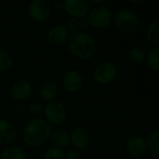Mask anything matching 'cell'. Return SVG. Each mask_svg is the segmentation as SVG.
Masks as SVG:
<instances>
[{
    "label": "cell",
    "mask_w": 159,
    "mask_h": 159,
    "mask_svg": "<svg viewBox=\"0 0 159 159\" xmlns=\"http://www.w3.org/2000/svg\"><path fill=\"white\" fill-rule=\"evenodd\" d=\"M54 7L56 9H64V1L61 2V1H55L54 4H53Z\"/></svg>",
    "instance_id": "obj_27"
},
{
    "label": "cell",
    "mask_w": 159,
    "mask_h": 159,
    "mask_svg": "<svg viewBox=\"0 0 159 159\" xmlns=\"http://www.w3.org/2000/svg\"><path fill=\"white\" fill-rule=\"evenodd\" d=\"M33 91L31 84L26 80L17 81L11 88V97L16 101H25L27 100Z\"/></svg>",
    "instance_id": "obj_13"
},
{
    "label": "cell",
    "mask_w": 159,
    "mask_h": 159,
    "mask_svg": "<svg viewBox=\"0 0 159 159\" xmlns=\"http://www.w3.org/2000/svg\"><path fill=\"white\" fill-rule=\"evenodd\" d=\"M49 140L54 147H58L61 149L68 146V144L70 143L69 134L66 130L60 129L52 130Z\"/></svg>",
    "instance_id": "obj_15"
},
{
    "label": "cell",
    "mask_w": 159,
    "mask_h": 159,
    "mask_svg": "<svg viewBox=\"0 0 159 159\" xmlns=\"http://www.w3.org/2000/svg\"><path fill=\"white\" fill-rule=\"evenodd\" d=\"M0 159H2V157H1V156H0Z\"/></svg>",
    "instance_id": "obj_28"
},
{
    "label": "cell",
    "mask_w": 159,
    "mask_h": 159,
    "mask_svg": "<svg viewBox=\"0 0 159 159\" xmlns=\"http://www.w3.org/2000/svg\"><path fill=\"white\" fill-rule=\"evenodd\" d=\"M118 75L116 65L111 61H105L98 64L93 73V76L96 82L102 85H107L113 82Z\"/></svg>",
    "instance_id": "obj_5"
},
{
    "label": "cell",
    "mask_w": 159,
    "mask_h": 159,
    "mask_svg": "<svg viewBox=\"0 0 159 159\" xmlns=\"http://www.w3.org/2000/svg\"><path fill=\"white\" fill-rule=\"evenodd\" d=\"M89 25V22H88V20L87 19H81V20H78V19H73L71 18L67 23V28L68 30V32L70 31L71 33H74V32H78L80 31L81 28H85Z\"/></svg>",
    "instance_id": "obj_21"
},
{
    "label": "cell",
    "mask_w": 159,
    "mask_h": 159,
    "mask_svg": "<svg viewBox=\"0 0 159 159\" xmlns=\"http://www.w3.org/2000/svg\"><path fill=\"white\" fill-rule=\"evenodd\" d=\"M29 113L31 116H35V118L40 116L41 115H43L44 113V106L39 103V102H33L31 103V105L29 106Z\"/></svg>",
    "instance_id": "obj_25"
},
{
    "label": "cell",
    "mask_w": 159,
    "mask_h": 159,
    "mask_svg": "<svg viewBox=\"0 0 159 159\" xmlns=\"http://www.w3.org/2000/svg\"><path fill=\"white\" fill-rule=\"evenodd\" d=\"M28 11L35 21H44L50 16L51 4L48 0H33L29 5Z\"/></svg>",
    "instance_id": "obj_8"
},
{
    "label": "cell",
    "mask_w": 159,
    "mask_h": 159,
    "mask_svg": "<svg viewBox=\"0 0 159 159\" xmlns=\"http://www.w3.org/2000/svg\"><path fill=\"white\" fill-rule=\"evenodd\" d=\"M13 64L12 56L4 49H0V71L4 72L11 68Z\"/></svg>",
    "instance_id": "obj_22"
},
{
    "label": "cell",
    "mask_w": 159,
    "mask_h": 159,
    "mask_svg": "<svg viewBox=\"0 0 159 159\" xmlns=\"http://www.w3.org/2000/svg\"><path fill=\"white\" fill-rule=\"evenodd\" d=\"M51 125L42 118L37 117L29 120L22 130V140L27 146L39 147L43 145L52 133Z\"/></svg>",
    "instance_id": "obj_1"
},
{
    "label": "cell",
    "mask_w": 159,
    "mask_h": 159,
    "mask_svg": "<svg viewBox=\"0 0 159 159\" xmlns=\"http://www.w3.org/2000/svg\"><path fill=\"white\" fill-rule=\"evenodd\" d=\"M70 143L75 150L82 151L88 147L90 143V135L88 131L82 128H75L69 134Z\"/></svg>",
    "instance_id": "obj_10"
},
{
    "label": "cell",
    "mask_w": 159,
    "mask_h": 159,
    "mask_svg": "<svg viewBox=\"0 0 159 159\" xmlns=\"http://www.w3.org/2000/svg\"><path fill=\"white\" fill-rule=\"evenodd\" d=\"M145 142L147 144V148L153 154L159 156V130L150 132Z\"/></svg>",
    "instance_id": "obj_18"
},
{
    "label": "cell",
    "mask_w": 159,
    "mask_h": 159,
    "mask_svg": "<svg viewBox=\"0 0 159 159\" xmlns=\"http://www.w3.org/2000/svg\"><path fill=\"white\" fill-rule=\"evenodd\" d=\"M66 153L58 147H50L44 152V159H65Z\"/></svg>",
    "instance_id": "obj_23"
},
{
    "label": "cell",
    "mask_w": 159,
    "mask_h": 159,
    "mask_svg": "<svg viewBox=\"0 0 159 159\" xmlns=\"http://www.w3.org/2000/svg\"><path fill=\"white\" fill-rule=\"evenodd\" d=\"M147 64L155 71H159V47H156L147 55Z\"/></svg>",
    "instance_id": "obj_20"
},
{
    "label": "cell",
    "mask_w": 159,
    "mask_h": 159,
    "mask_svg": "<svg viewBox=\"0 0 159 159\" xmlns=\"http://www.w3.org/2000/svg\"><path fill=\"white\" fill-rule=\"evenodd\" d=\"M44 116L46 121L50 124L60 125L64 123L67 117V110L64 104L58 101L48 102L44 107Z\"/></svg>",
    "instance_id": "obj_6"
},
{
    "label": "cell",
    "mask_w": 159,
    "mask_h": 159,
    "mask_svg": "<svg viewBox=\"0 0 159 159\" xmlns=\"http://www.w3.org/2000/svg\"><path fill=\"white\" fill-rule=\"evenodd\" d=\"M69 37V32L66 25L59 24L52 27L48 34H47V39L48 41L55 46H60L67 42Z\"/></svg>",
    "instance_id": "obj_11"
},
{
    "label": "cell",
    "mask_w": 159,
    "mask_h": 159,
    "mask_svg": "<svg viewBox=\"0 0 159 159\" xmlns=\"http://www.w3.org/2000/svg\"><path fill=\"white\" fill-rule=\"evenodd\" d=\"M129 57L132 61L137 62V63H142L146 60V53L142 48L136 47L130 50Z\"/></svg>",
    "instance_id": "obj_24"
},
{
    "label": "cell",
    "mask_w": 159,
    "mask_h": 159,
    "mask_svg": "<svg viewBox=\"0 0 159 159\" xmlns=\"http://www.w3.org/2000/svg\"><path fill=\"white\" fill-rule=\"evenodd\" d=\"M57 94H58V87L54 82L47 81L41 85L39 89V95L42 101L51 102L54 101Z\"/></svg>",
    "instance_id": "obj_16"
},
{
    "label": "cell",
    "mask_w": 159,
    "mask_h": 159,
    "mask_svg": "<svg viewBox=\"0 0 159 159\" xmlns=\"http://www.w3.org/2000/svg\"><path fill=\"white\" fill-rule=\"evenodd\" d=\"M127 149L130 156L134 157H142L147 151V144L145 140L138 135L131 136L127 142Z\"/></svg>",
    "instance_id": "obj_12"
},
{
    "label": "cell",
    "mask_w": 159,
    "mask_h": 159,
    "mask_svg": "<svg viewBox=\"0 0 159 159\" xmlns=\"http://www.w3.org/2000/svg\"><path fill=\"white\" fill-rule=\"evenodd\" d=\"M1 157L2 159H26V155L21 147L12 145L4 148Z\"/></svg>",
    "instance_id": "obj_17"
},
{
    "label": "cell",
    "mask_w": 159,
    "mask_h": 159,
    "mask_svg": "<svg viewBox=\"0 0 159 159\" xmlns=\"http://www.w3.org/2000/svg\"><path fill=\"white\" fill-rule=\"evenodd\" d=\"M114 23L120 31L130 33L139 26V18L131 10L121 9L114 16Z\"/></svg>",
    "instance_id": "obj_4"
},
{
    "label": "cell",
    "mask_w": 159,
    "mask_h": 159,
    "mask_svg": "<svg viewBox=\"0 0 159 159\" xmlns=\"http://www.w3.org/2000/svg\"><path fill=\"white\" fill-rule=\"evenodd\" d=\"M89 25L97 29H104L111 25L112 13L106 7H96L89 11L87 16Z\"/></svg>",
    "instance_id": "obj_3"
},
{
    "label": "cell",
    "mask_w": 159,
    "mask_h": 159,
    "mask_svg": "<svg viewBox=\"0 0 159 159\" xmlns=\"http://www.w3.org/2000/svg\"><path fill=\"white\" fill-rule=\"evenodd\" d=\"M65 159H82V154L78 150H70L66 154Z\"/></svg>",
    "instance_id": "obj_26"
},
{
    "label": "cell",
    "mask_w": 159,
    "mask_h": 159,
    "mask_svg": "<svg viewBox=\"0 0 159 159\" xmlns=\"http://www.w3.org/2000/svg\"><path fill=\"white\" fill-rule=\"evenodd\" d=\"M147 38L153 45L159 46V19L151 22L147 30Z\"/></svg>",
    "instance_id": "obj_19"
},
{
    "label": "cell",
    "mask_w": 159,
    "mask_h": 159,
    "mask_svg": "<svg viewBox=\"0 0 159 159\" xmlns=\"http://www.w3.org/2000/svg\"><path fill=\"white\" fill-rule=\"evenodd\" d=\"M16 136L15 126L7 119H0V144L7 145L11 143Z\"/></svg>",
    "instance_id": "obj_14"
},
{
    "label": "cell",
    "mask_w": 159,
    "mask_h": 159,
    "mask_svg": "<svg viewBox=\"0 0 159 159\" xmlns=\"http://www.w3.org/2000/svg\"><path fill=\"white\" fill-rule=\"evenodd\" d=\"M64 10L73 19H84L90 11L89 2L86 0H65Z\"/></svg>",
    "instance_id": "obj_7"
},
{
    "label": "cell",
    "mask_w": 159,
    "mask_h": 159,
    "mask_svg": "<svg viewBox=\"0 0 159 159\" xmlns=\"http://www.w3.org/2000/svg\"><path fill=\"white\" fill-rule=\"evenodd\" d=\"M67 48L70 53L76 58L88 60L96 54L97 45L95 38L90 34L78 31L69 34Z\"/></svg>",
    "instance_id": "obj_2"
},
{
    "label": "cell",
    "mask_w": 159,
    "mask_h": 159,
    "mask_svg": "<svg viewBox=\"0 0 159 159\" xmlns=\"http://www.w3.org/2000/svg\"><path fill=\"white\" fill-rule=\"evenodd\" d=\"M62 84L66 91L71 93L77 92L83 86V78L78 71L69 70L64 74Z\"/></svg>",
    "instance_id": "obj_9"
}]
</instances>
